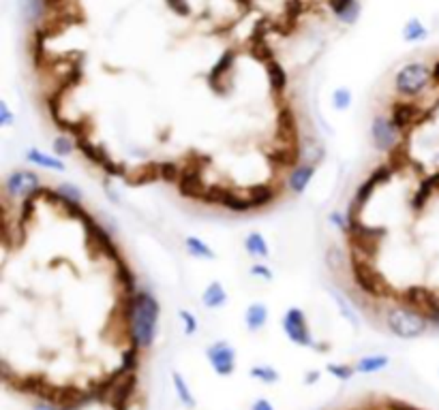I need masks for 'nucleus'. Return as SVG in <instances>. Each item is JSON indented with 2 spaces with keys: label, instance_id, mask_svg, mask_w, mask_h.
Here are the masks:
<instances>
[{
  "label": "nucleus",
  "instance_id": "1",
  "mask_svg": "<svg viewBox=\"0 0 439 410\" xmlns=\"http://www.w3.org/2000/svg\"><path fill=\"white\" fill-rule=\"evenodd\" d=\"M127 321L131 329L133 346L148 348L155 342L157 321H159V302L148 289H138L133 295H127Z\"/></svg>",
  "mask_w": 439,
  "mask_h": 410
},
{
  "label": "nucleus",
  "instance_id": "2",
  "mask_svg": "<svg viewBox=\"0 0 439 410\" xmlns=\"http://www.w3.org/2000/svg\"><path fill=\"white\" fill-rule=\"evenodd\" d=\"M386 325L388 329L403 338V340H411V338H420L422 334H426V329L430 327L426 317L411 308V306H394V308H388L386 312Z\"/></svg>",
  "mask_w": 439,
  "mask_h": 410
},
{
  "label": "nucleus",
  "instance_id": "3",
  "mask_svg": "<svg viewBox=\"0 0 439 410\" xmlns=\"http://www.w3.org/2000/svg\"><path fill=\"white\" fill-rule=\"evenodd\" d=\"M430 81H433V69L424 62H411V64H405L396 73L394 88L401 96L413 98V96H420L428 88Z\"/></svg>",
  "mask_w": 439,
  "mask_h": 410
},
{
  "label": "nucleus",
  "instance_id": "4",
  "mask_svg": "<svg viewBox=\"0 0 439 410\" xmlns=\"http://www.w3.org/2000/svg\"><path fill=\"white\" fill-rule=\"evenodd\" d=\"M283 331L285 336L298 344V346H311L313 338L309 331V323H306V314L300 308H289L283 317Z\"/></svg>",
  "mask_w": 439,
  "mask_h": 410
},
{
  "label": "nucleus",
  "instance_id": "5",
  "mask_svg": "<svg viewBox=\"0 0 439 410\" xmlns=\"http://www.w3.org/2000/svg\"><path fill=\"white\" fill-rule=\"evenodd\" d=\"M206 357L212 370L221 376H230L236 370V351L228 342H214L206 348Z\"/></svg>",
  "mask_w": 439,
  "mask_h": 410
},
{
  "label": "nucleus",
  "instance_id": "6",
  "mask_svg": "<svg viewBox=\"0 0 439 410\" xmlns=\"http://www.w3.org/2000/svg\"><path fill=\"white\" fill-rule=\"evenodd\" d=\"M352 280H354V285L362 293H367L371 297H379L382 295V287H379L377 273L369 265H365L358 254L352 256Z\"/></svg>",
  "mask_w": 439,
  "mask_h": 410
},
{
  "label": "nucleus",
  "instance_id": "7",
  "mask_svg": "<svg viewBox=\"0 0 439 410\" xmlns=\"http://www.w3.org/2000/svg\"><path fill=\"white\" fill-rule=\"evenodd\" d=\"M403 132L392 124L390 118H375L373 124H371V137H373V146L379 150V152H390L396 142H399V137Z\"/></svg>",
  "mask_w": 439,
  "mask_h": 410
},
{
  "label": "nucleus",
  "instance_id": "8",
  "mask_svg": "<svg viewBox=\"0 0 439 410\" xmlns=\"http://www.w3.org/2000/svg\"><path fill=\"white\" fill-rule=\"evenodd\" d=\"M41 186V180L35 171H28V169H18L13 171L7 182H5V188L11 197L16 199H22V197H30L39 190Z\"/></svg>",
  "mask_w": 439,
  "mask_h": 410
},
{
  "label": "nucleus",
  "instance_id": "9",
  "mask_svg": "<svg viewBox=\"0 0 439 410\" xmlns=\"http://www.w3.org/2000/svg\"><path fill=\"white\" fill-rule=\"evenodd\" d=\"M420 113H422V109H420L416 103H396V105H392L390 120H392V124H394L401 132H405L407 126H409L413 120L420 118Z\"/></svg>",
  "mask_w": 439,
  "mask_h": 410
},
{
  "label": "nucleus",
  "instance_id": "10",
  "mask_svg": "<svg viewBox=\"0 0 439 410\" xmlns=\"http://www.w3.org/2000/svg\"><path fill=\"white\" fill-rule=\"evenodd\" d=\"M313 176H315V165L300 163L298 167H294L291 173H289V180H287L291 193H296V195L304 193V188L309 186V182L313 180Z\"/></svg>",
  "mask_w": 439,
  "mask_h": 410
},
{
  "label": "nucleus",
  "instance_id": "11",
  "mask_svg": "<svg viewBox=\"0 0 439 410\" xmlns=\"http://www.w3.org/2000/svg\"><path fill=\"white\" fill-rule=\"evenodd\" d=\"M226 302H228V293H226L223 285L218 283V280H212L206 287V291L201 293V304L206 308H210V310H216V308L226 306Z\"/></svg>",
  "mask_w": 439,
  "mask_h": 410
},
{
  "label": "nucleus",
  "instance_id": "12",
  "mask_svg": "<svg viewBox=\"0 0 439 410\" xmlns=\"http://www.w3.org/2000/svg\"><path fill=\"white\" fill-rule=\"evenodd\" d=\"M26 161L33 163L35 167H41V169H54V171H65V163L58 159V156H52V154H45L37 148L28 150L26 152Z\"/></svg>",
  "mask_w": 439,
  "mask_h": 410
},
{
  "label": "nucleus",
  "instance_id": "13",
  "mask_svg": "<svg viewBox=\"0 0 439 410\" xmlns=\"http://www.w3.org/2000/svg\"><path fill=\"white\" fill-rule=\"evenodd\" d=\"M245 323L249 327V331H257L268 323V310L264 304H251L245 312Z\"/></svg>",
  "mask_w": 439,
  "mask_h": 410
},
{
  "label": "nucleus",
  "instance_id": "14",
  "mask_svg": "<svg viewBox=\"0 0 439 410\" xmlns=\"http://www.w3.org/2000/svg\"><path fill=\"white\" fill-rule=\"evenodd\" d=\"M214 201H218L223 207H228V210H232V212H251V210H253L249 197L245 199V197H240V195H236V193H218V197H216Z\"/></svg>",
  "mask_w": 439,
  "mask_h": 410
},
{
  "label": "nucleus",
  "instance_id": "15",
  "mask_svg": "<svg viewBox=\"0 0 439 410\" xmlns=\"http://www.w3.org/2000/svg\"><path fill=\"white\" fill-rule=\"evenodd\" d=\"M20 11L26 24H35L39 18H43L48 9L43 0H20Z\"/></svg>",
  "mask_w": 439,
  "mask_h": 410
},
{
  "label": "nucleus",
  "instance_id": "16",
  "mask_svg": "<svg viewBox=\"0 0 439 410\" xmlns=\"http://www.w3.org/2000/svg\"><path fill=\"white\" fill-rule=\"evenodd\" d=\"M245 250L255 258H266L270 254V248H268L262 233H249L247 239H245Z\"/></svg>",
  "mask_w": 439,
  "mask_h": 410
},
{
  "label": "nucleus",
  "instance_id": "17",
  "mask_svg": "<svg viewBox=\"0 0 439 410\" xmlns=\"http://www.w3.org/2000/svg\"><path fill=\"white\" fill-rule=\"evenodd\" d=\"M390 359L386 355H371V357H362L358 363H356V372L360 374H375V372H382L384 368H388Z\"/></svg>",
  "mask_w": 439,
  "mask_h": 410
},
{
  "label": "nucleus",
  "instance_id": "18",
  "mask_svg": "<svg viewBox=\"0 0 439 410\" xmlns=\"http://www.w3.org/2000/svg\"><path fill=\"white\" fill-rule=\"evenodd\" d=\"M184 246H187L189 254L195 258H214V250L206 241H201L199 237H187Z\"/></svg>",
  "mask_w": 439,
  "mask_h": 410
},
{
  "label": "nucleus",
  "instance_id": "19",
  "mask_svg": "<svg viewBox=\"0 0 439 410\" xmlns=\"http://www.w3.org/2000/svg\"><path fill=\"white\" fill-rule=\"evenodd\" d=\"M426 35H428V30H426V26L420 22V20H409L407 24H405V28H403V39L405 41H409V43H416V41H424L426 39Z\"/></svg>",
  "mask_w": 439,
  "mask_h": 410
},
{
  "label": "nucleus",
  "instance_id": "20",
  "mask_svg": "<svg viewBox=\"0 0 439 410\" xmlns=\"http://www.w3.org/2000/svg\"><path fill=\"white\" fill-rule=\"evenodd\" d=\"M302 156V163H306V165H317L321 159H323V148H321V144H317L315 139H306L304 142V150L300 152Z\"/></svg>",
  "mask_w": 439,
  "mask_h": 410
},
{
  "label": "nucleus",
  "instance_id": "21",
  "mask_svg": "<svg viewBox=\"0 0 439 410\" xmlns=\"http://www.w3.org/2000/svg\"><path fill=\"white\" fill-rule=\"evenodd\" d=\"M234 60H236V54H234V52H226L223 58L216 62V67H214L212 73L208 75V81H210V84H216V77H218V75H223V73H228L230 67L234 64Z\"/></svg>",
  "mask_w": 439,
  "mask_h": 410
},
{
  "label": "nucleus",
  "instance_id": "22",
  "mask_svg": "<svg viewBox=\"0 0 439 410\" xmlns=\"http://www.w3.org/2000/svg\"><path fill=\"white\" fill-rule=\"evenodd\" d=\"M268 75H270V84H272V88H274L277 92H285V88H287V75H285V71H283L277 62H270V67H268Z\"/></svg>",
  "mask_w": 439,
  "mask_h": 410
},
{
  "label": "nucleus",
  "instance_id": "23",
  "mask_svg": "<svg viewBox=\"0 0 439 410\" xmlns=\"http://www.w3.org/2000/svg\"><path fill=\"white\" fill-rule=\"evenodd\" d=\"M272 199H274V190H272V188H266V186H262V188H253L251 195H249V201H251L253 210H255V207H264V205H268Z\"/></svg>",
  "mask_w": 439,
  "mask_h": 410
},
{
  "label": "nucleus",
  "instance_id": "24",
  "mask_svg": "<svg viewBox=\"0 0 439 410\" xmlns=\"http://www.w3.org/2000/svg\"><path fill=\"white\" fill-rule=\"evenodd\" d=\"M77 148V144H73V139H69V137L60 135L56 137V139L52 142V150H54V156L62 159V156H69L73 150Z\"/></svg>",
  "mask_w": 439,
  "mask_h": 410
},
{
  "label": "nucleus",
  "instance_id": "25",
  "mask_svg": "<svg viewBox=\"0 0 439 410\" xmlns=\"http://www.w3.org/2000/svg\"><path fill=\"white\" fill-rule=\"evenodd\" d=\"M330 295H333V300L339 304V310H341V314L352 323V325H358V317H356V312L352 310V306L348 304V300L339 293V291H335V289H330Z\"/></svg>",
  "mask_w": 439,
  "mask_h": 410
},
{
  "label": "nucleus",
  "instance_id": "26",
  "mask_svg": "<svg viewBox=\"0 0 439 410\" xmlns=\"http://www.w3.org/2000/svg\"><path fill=\"white\" fill-rule=\"evenodd\" d=\"M174 387L178 391L180 402L184 406H189V408H195V399H193V395H191V391H189V387H187V382H184V378L180 374H174Z\"/></svg>",
  "mask_w": 439,
  "mask_h": 410
},
{
  "label": "nucleus",
  "instance_id": "27",
  "mask_svg": "<svg viewBox=\"0 0 439 410\" xmlns=\"http://www.w3.org/2000/svg\"><path fill=\"white\" fill-rule=\"evenodd\" d=\"M56 193H58L65 201H75V203H82V199H84L82 190H79L75 184H69V182L60 184V188H58Z\"/></svg>",
  "mask_w": 439,
  "mask_h": 410
},
{
  "label": "nucleus",
  "instance_id": "28",
  "mask_svg": "<svg viewBox=\"0 0 439 410\" xmlns=\"http://www.w3.org/2000/svg\"><path fill=\"white\" fill-rule=\"evenodd\" d=\"M138 357H140V348H138V346L127 348V351L123 353V365H121V372L127 374V372L135 370V368H138Z\"/></svg>",
  "mask_w": 439,
  "mask_h": 410
},
{
  "label": "nucleus",
  "instance_id": "29",
  "mask_svg": "<svg viewBox=\"0 0 439 410\" xmlns=\"http://www.w3.org/2000/svg\"><path fill=\"white\" fill-rule=\"evenodd\" d=\"M326 263L330 267V271H339L343 267V256H341V248L339 246H330L326 252Z\"/></svg>",
  "mask_w": 439,
  "mask_h": 410
},
{
  "label": "nucleus",
  "instance_id": "30",
  "mask_svg": "<svg viewBox=\"0 0 439 410\" xmlns=\"http://www.w3.org/2000/svg\"><path fill=\"white\" fill-rule=\"evenodd\" d=\"M251 374L257 378V380H262V382H277L279 380V374H277V370L274 368H270V365H257V368H253L251 370Z\"/></svg>",
  "mask_w": 439,
  "mask_h": 410
},
{
  "label": "nucleus",
  "instance_id": "31",
  "mask_svg": "<svg viewBox=\"0 0 439 410\" xmlns=\"http://www.w3.org/2000/svg\"><path fill=\"white\" fill-rule=\"evenodd\" d=\"M333 105H335V109H348L350 105H352V92L348 90V88H337L335 92H333Z\"/></svg>",
  "mask_w": 439,
  "mask_h": 410
},
{
  "label": "nucleus",
  "instance_id": "32",
  "mask_svg": "<svg viewBox=\"0 0 439 410\" xmlns=\"http://www.w3.org/2000/svg\"><path fill=\"white\" fill-rule=\"evenodd\" d=\"M328 220H330V224L335 227V229H339V231H343V233H348L350 231V216H348V212H333L330 216H328Z\"/></svg>",
  "mask_w": 439,
  "mask_h": 410
},
{
  "label": "nucleus",
  "instance_id": "33",
  "mask_svg": "<svg viewBox=\"0 0 439 410\" xmlns=\"http://www.w3.org/2000/svg\"><path fill=\"white\" fill-rule=\"evenodd\" d=\"M330 374H335L337 378H343V380H350L356 372V368H350V365H341V363H330L326 368Z\"/></svg>",
  "mask_w": 439,
  "mask_h": 410
},
{
  "label": "nucleus",
  "instance_id": "34",
  "mask_svg": "<svg viewBox=\"0 0 439 410\" xmlns=\"http://www.w3.org/2000/svg\"><path fill=\"white\" fill-rule=\"evenodd\" d=\"M178 317H180L182 325H184V334H187V336H193V334L197 331V319H195L191 312H187V310H180Z\"/></svg>",
  "mask_w": 439,
  "mask_h": 410
},
{
  "label": "nucleus",
  "instance_id": "35",
  "mask_svg": "<svg viewBox=\"0 0 439 410\" xmlns=\"http://www.w3.org/2000/svg\"><path fill=\"white\" fill-rule=\"evenodd\" d=\"M251 273H253V276H257V278H262V280H268V283L272 280V271L266 265H253Z\"/></svg>",
  "mask_w": 439,
  "mask_h": 410
},
{
  "label": "nucleus",
  "instance_id": "36",
  "mask_svg": "<svg viewBox=\"0 0 439 410\" xmlns=\"http://www.w3.org/2000/svg\"><path fill=\"white\" fill-rule=\"evenodd\" d=\"M0 122H3V126H11L13 124V113H11L7 103H0Z\"/></svg>",
  "mask_w": 439,
  "mask_h": 410
},
{
  "label": "nucleus",
  "instance_id": "37",
  "mask_svg": "<svg viewBox=\"0 0 439 410\" xmlns=\"http://www.w3.org/2000/svg\"><path fill=\"white\" fill-rule=\"evenodd\" d=\"M167 3H170V7L178 13V16H189V3H187V0H167Z\"/></svg>",
  "mask_w": 439,
  "mask_h": 410
},
{
  "label": "nucleus",
  "instance_id": "38",
  "mask_svg": "<svg viewBox=\"0 0 439 410\" xmlns=\"http://www.w3.org/2000/svg\"><path fill=\"white\" fill-rule=\"evenodd\" d=\"M35 410H62V408L54 406V404H52V399H41V402H37V404H35Z\"/></svg>",
  "mask_w": 439,
  "mask_h": 410
},
{
  "label": "nucleus",
  "instance_id": "39",
  "mask_svg": "<svg viewBox=\"0 0 439 410\" xmlns=\"http://www.w3.org/2000/svg\"><path fill=\"white\" fill-rule=\"evenodd\" d=\"M253 410H274V408H272V404L268 399H257L253 404Z\"/></svg>",
  "mask_w": 439,
  "mask_h": 410
},
{
  "label": "nucleus",
  "instance_id": "40",
  "mask_svg": "<svg viewBox=\"0 0 439 410\" xmlns=\"http://www.w3.org/2000/svg\"><path fill=\"white\" fill-rule=\"evenodd\" d=\"M43 3H45V9L50 11H54V9H58L60 5H65V0H43Z\"/></svg>",
  "mask_w": 439,
  "mask_h": 410
},
{
  "label": "nucleus",
  "instance_id": "41",
  "mask_svg": "<svg viewBox=\"0 0 439 410\" xmlns=\"http://www.w3.org/2000/svg\"><path fill=\"white\" fill-rule=\"evenodd\" d=\"M430 69H433V81H435V84H439V62H435Z\"/></svg>",
  "mask_w": 439,
  "mask_h": 410
},
{
  "label": "nucleus",
  "instance_id": "42",
  "mask_svg": "<svg viewBox=\"0 0 439 410\" xmlns=\"http://www.w3.org/2000/svg\"><path fill=\"white\" fill-rule=\"evenodd\" d=\"M319 378V372H311L309 376H306V382H315Z\"/></svg>",
  "mask_w": 439,
  "mask_h": 410
}]
</instances>
